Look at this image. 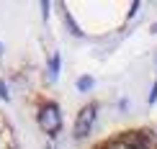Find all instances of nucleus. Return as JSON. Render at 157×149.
Wrapping results in <instances>:
<instances>
[{"instance_id": "f257e3e1", "label": "nucleus", "mask_w": 157, "mask_h": 149, "mask_svg": "<svg viewBox=\"0 0 157 149\" xmlns=\"http://www.w3.org/2000/svg\"><path fill=\"white\" fill-rule=\"evenodd\" d=\"M88 149H157V129L147 124L124 126L93 141Z\"/></svg>"}, {"instance_id": "f03ea898", "label": "nucleus", "mask_w": 157, "mask_h": 149, "mask_svg": "<svg viewBox=\"0 0 157 149\" xmlns=\"http://www.w3.org/2000/svg\"><path fill=\"white\" fill-rule=\"evenodd\" d=\"M0 149H29L18 126L13 124V118L3 106H0Z\"/></svg>"}]
</instances>
